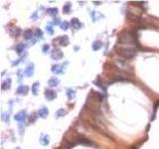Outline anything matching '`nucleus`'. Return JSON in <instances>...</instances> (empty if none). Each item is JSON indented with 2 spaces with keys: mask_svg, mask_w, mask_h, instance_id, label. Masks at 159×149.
<instances>
[{
  "mask_svg": "<svg viewBox=\"0 0 159 149\" xmlns=\"http://www.w3.org/2000/svg\"><path fill=\"white\" fill-rule=\"evenodd\" d=\"M20 32H21V30H20L19 28L14 29V35H12V36H13V37H18L19 34H20Z\"/></svg>",
  "mask_w": 159,
  "mask_h": 149,
  "instance_id": "nucleus-28",
  "label": "nucleus"
},
{
  "mask_svg": "<svg viewBox=\"0 0 159 149\" xmlns=\"http://www.w3.org/2000/svg\"><path fill=\"white\" fill-rule=\"evenodd\" d=\"M46 31H47V33L50 34V35H53V34H54V28H53L52 26H50V25L46 27Z\"/></svg>",
  "mask_w": 159,
  "mask_h": 149,
  "instance_id": "nucleus-25",
  "label": "nucleus"
},
{
  "mask_svg": "<svg viewBox=\"0 0 159 149\" xmlns=\"http://www.w3.org/2000/svg\"><path fill=\"white\" fill-rule=\"evenodd\" d=\"M102 44L101 41H96V42H94V44H92V50L97 51V50H99L102 48Z\"/></svg>",
  "mask_w": 159,
  "mask_h": 149,
  "instance_id": "nucleus-19",
  "label": "nucleus"
},
{
  "mask_svg": "<svg viewBox=\"0 0 159 149\" xmlns=\"http://www.w3.org/2000/svg\"><path fill=\"white\" fill-rule=\"evenodd\" d=\"M49 49H50V46H49L48 44H45V45L43 46V48H42V51H43V52L46 54V53H48Z\"/></svg>",
  "mask_w": 159,
  "mask_h": 149,
  "instance_id": "nucleus-26",
  "label": "nucleus"
},
{
  "mask_svg": "<svg viewBox=\"0 0 159 149\" xmlns=\"http://www.w3.org/2000/svg\"><path fill=\"white\" fill-rule=\"evenodd\" d=\"M10 86H11V79L5 80L2 84V90H8L10 89Z\"/></svg>",
  "mask_w": 159,
  "mask_h": 149,
  "instance_id": "nucleus-17",
  "label": "nucleus"
},
{
  "mask_svg": "<svg viewBox=\"0 0 159 149\" xmlns=\"http://www.w3.org/2000/svg\"><path fill=\"white\" fill-rule=\"evenodd\" d=\"M29 92V87L27 86H24V85H21V86H18V89L16 91V92L18 94H27V92Z\"/></svg>",
  "mask_w": 159,
  "mask_h": 149,
  "instance_id": "nucleus-10",
  "label": "nucleus"
},
{
  "mask_svg": "<svg viewBox=\"0 0 159 149\" xmlns=\"http://www.w3.org/2000/svg\"><path fill=\"white\" fill-rule=\"evenodd\" d=\"M54 43H57L61 46H68L69 44V38L67 36H61L54 40Z\"/></svg>",
  "mask_w": 159,
  "mask_h": 149,
  "instance_id": "nucleus-3",
  "label": "nucleus"
},
{
  "mask_svg": "<svg viewBox=\"0 0 159 149\" xmlns=\"http://www.w3.org/2000/svg\"><path fill=\"white\" fill-rule=\"evenodd\" d=\"M137 53V49L135 47H120L117 49V54L121 56L125 60H130L132 59Z\"/></svg>",
  "mask_w": 159,
  "mask_h": 149,
  "instance_id": "nucleus-1",
  "label": "nucleus"
},
{
  "mask_svg": "<svg viewBox=\"0 0 159 149\" xmlns=\"http://www.w3.org/2000/svg\"><path fill=\"white\" fill-rule=\"evenodd\" d=\"M53 24H54V25H58V24L61 25V23H60V21H59L58 18H57V19H54V22H53Z\"/></svg>",
  "mask_w": 159,
  "mask_h": 149,
  "instance_id": "nucleus-31",
  "label": "nucleus"
},
{
  "mask_svg": "<svg viewBox=\"0 0 159 149\" xmlns=\"http://www.w3.org/2000/svg\"><path fill=\"white\" fill-rule=\"evenodd\" d=\"M40 142H41L44 146L48 145L49 142H50V137L48 136V135H44V136H42L41 138H40Z\"/></svg>",
  "mask_w": 159,
  "mask_h": 149,
  "instance_id": "nucleus-16",
  "label": "nucleus"
},
{
  "mask_svg": "<svg viewBox=\"0 0 159 149\" xmlns=\"http://www.w3.org/2000/svg\"><path fill=\"white\" fill-rule=\"evenodd\" d=\"M35 36H36V38H38V39H42V38H43V31H42L41 29L37 28V29L35 30Z\"/></svg>",
  "mask_w": 159,
  "mask_h": 149,
  "instance_id": "nucleus-23",
  "label": "nucleus"
},
{
  "mask_svg": "<svg viewBox=\"0 0 159 149\" xmlns=\"http://www.w3.org/2000/svg\"><path fill=\"white\" fill-rule=\"evenodd\" d=\"M58 8H49L48 10H47V13L49 15H51V16H55V15H57L58 14Z\"/></svg>",
  "mask_w": 159,
  "mask_h": 149,
  "instance_id": "nucleus-21",
  "label": "nucleus"
},
{
  "mask_svg": "<svg viewBox=\"0 0 159 149\" xmlns=\"http://www.w3.org/2000/svg\"><path fill=\"white\" fill-rule=\"evenodd\" d=\"M71 25H72L73 28H75L76 30L81 29L82 27H83V24L81 23V21H80L78 18H72V20H71Z\"/></svg>",
  "mask_w": 159,
  "mask_h": 149,
  "instance_id": "nucleus-5",
  "label": "nucleus"
},
{
  "mask_svg": "<svg viewBox=\"0 0 159 149\" xmlns=\"http://www.w3.org/2000/svg\"><path fill=\"white\" fill-rule=\"evenodd\" d=\"M59 84H60V80H59V79L57 77H53V78H51L48 80V85L51 87H56V86H59Z\"/></svg>",
  "mask_w": 159,
  "mask_h": 149,
  "instance_id": "nucleus-11",
  "label": "nucleus"
},
{
  "mask_svg": "<svg viewBox=\"0 0 159 149\" xmlns=\"http://www.w3.org/2000/svg\"><path fill=\"white\" fill-rule=\"evenodd\" d=\"M45 97H46V98H47V100H53V99H55L57 94L53 90H46Z\"/></svg>",
  "mask_w": 159,
  "mask_h": 149,
  "instance_id": "nucleus-7",
  "label": "nucleus"
},
{
  "mask_svg": "<svg viewBox=\"0 0 159 149\" xmlns=\"http://www.w3.org/2000/svg\"><path fill=\"white\" fill-rule=\"evenodd\" d=\"M38 86H39V83H34L32 86V92L34 96H37L38 94Z\"/></svg>",
  "mask_w": 159,
  "mask_h": 149,
  "instance_id": "nucleus-22",
  "label": "nucleus"
},
{
  "mask_svg": "<svg viewBox=\"0 0 159 149\" xmlns=\"http://www.w3.org/2000/svg\"><path fill=\"white\" fill-rule=\"evenodd\" d=\"M62 66H60V65H54L52 67V72L54 73V74H61L64 72L63 70V68H61Z\"/></svg>",
  "mask_w": 159,
  "mask_h": 149,
  "instance_id": "nucleus-12",
  "label": "nucleus"
},
{
  "mask_svg": "<svg viewBox=\"0 0 159 149\" xmlns=\"http://www.w3.org/2000/svg\"><path fill=\"white\" fill-rule=\"evenodd\" d=\"M69 26H70V23L68 21H64L61 23V25H60V27H61V29L62 30H68L69 29Z\"/></svg>",
  "mask_w": 159,
  "mask_h": 149,
  "instance_id": "nucleus-24",
  "label": "nucleus"
},
{
  "mask_svg": "<svg viewBox=\"0 0 159 149\" xmlns=\"http://www.w3.org/2000/svg\"><path fill=\"white\" fill-rule=\"evenodd\" d=\"M63 57H64V55H63L62 51L60 50V49H58V48H55L54 50L52 51V53H51V58L53 60H55V61L61 60Z\"/></svg>",
  "mask_w": 159,
  "mask_h": 149,
  "instance_id": "nucleus-2",
  "label": "nucleus"
},
{
  "mask_svg": "<svg viewBox=\"0 0 159 149\" xmlns=\"http://www.w3.org/2000/svg\"><path fill=\"white\" fill-rule=\"evenodd\" d=\"M25 48H26V45L25 44H18L16 47H15V51L17 52V54H21L22 52H24V50H25Z\"/></svg>",
  "mask_w": 159,
  "mask_h": 149,
  "instance_id": "nucleus-15",
  "label": "nucleus"
},
{
  "mask_svg": "<svg viewBox=\"0 0 159 149\" xmlns=\"http://www.w3.org/2000/svg\"><path fill=\"white\" fill-rule=\"evenodd\" d=\"M2 119H3L4 121H8V120H9V113H3Z\"/></svg>",
  "mask_w": 159,
  "mask_h": 149,
  "instance_id": "nucleus-29",
  "label": "nucleus"
},
{
  "mask_svg": "<svg viewBox=\"0 0 159 149\" xmlns=\"http://www.w3.org/2000/svg\"><path fill=\"white\" fill-rule=\"evenodd\" d=\"M76 144H77V142H73V143H70V144H69V145L67 146V147H68L67 149H72V148L74 147V146H75Z\"/></svg>",
  "mask_w": 159,
  "mask_h": 149,
  "instance_id": "nucleus-30",
  "label": "nucleus"
},
{
  "mask_svg": "<svg viewBox=\"0 0 159 149\" xmlns=\"http://www.w3.org/2000/svg\"><path fill=\"white\" fill-rule=\"evenodd\" d=\"M71 8H72L71 3H66L64 5V7H63V13H65V14H69V13L71 12Z\"/></svg>",
  "mask_w": 159,
  "mask_h": 149,
  "instance_id": "nucleus-18",
  "label": "nucleus"
},
{
  "mask_svg": "<svg viewBox=\"0 0 159 149\" xmlns=\"http://www.w3.org/2000/svg\"><path fill=\"white\" fill-rule=\"evenodd\" d=\"M14 119L18 122H24L26 119V112L25 111H20L17 114L14 115Z\"/></svg>",
  "mask_w": 159,
  "mask_h": 149,
  "instance_id": "nucleus-6",
  "label": "nucleus"
},
{
  "mask_svg": "<svg viewBox=\"0 0 159 149\" xmlns=\"http://www.w3.org/2000/svg\"><path fill=\"white\" fill-rule=\"evenodd\" d=\"M158 106H159V100L157 101V103H155V105H154V111H153V117H152V119H154V117H155V114H156V110H157Z\"/></svg>",
  "mask_w": 159,
  "mask_h": 149,
  "instance_id": "nucleus-27",
  "label": "nucleus"
},
{
  "mask_svg": "<svg viewBox=\"0 0 159 149\" xmlns=\"http://www.w3.org/2000/svg\"><path fill=\"white\" fill-rule=\"evenodd\" d=\"M78 142L81 144H84V145H89V146H94V142H91L90 139L85 138L84 136H82V135H80V136L78 137Z\"/></svg>",
  "mask_w": 159,
  "mask_h": 149,
  "instance_id": "nucleus-4",
  "label": "nucleus"
},
{
  "mask_svg": "<svg viewBox=\"0 0 159 149\" xmlns=\"http://www.w3.org/2000/svg\"><path fill=\"white\" fill-rule=\"evenodd\" d=\"M24 74H26V77H31L34 74V64H30L27 66V68L25 69Z\"/></svg>",
  "mask_w": 159,
  "mask_h": 149,
  "instance_id": "nucleus-9",
  "label": "nucleus"
},
{
  "mask_svg": "<svg viewBox=\"0 0 159 149\" xmlns=\"http://www.w3.org/2000/svg\"><path fill=\"white\" fill-rule=\"evenodd\" d=\"M15 149H21V148H20V147H16Z\"/></svg>",
  "mask_w": 159,
  "mask_h": 149,
  "instance_id": "nucleus-32",
  "label": "nucleus"
},
{
  "mask_svg": "<svg viewBox=\"0 0 159 149\" xmlns=\"http://www.w3.org/2000/svg\"><path fill=\"white\" fill-rule=\"evenodd\" d=\"M38 114H39V116H40V117H42V118L47 117V116H48V114H49L48 108L46 107V106L40 107V108H39V110H38Z\"/></svg>",
  "mask_w": 159,
  "mask_h": 149,
  "instance_id": "nucleus-8",
  "label": "nucleus"
},
{
  "mask_svg": "<svg viewBox=\"0 0 159 149\" xmlns=\"http://www.w3.org/2000/svg\"><path fill=\"white\" fill-rule=\"evenodd\" d=\"M34 35H35V33H33L32 30H26V31L24 32V38H25L26 40H31Z\"/></svg>",
  "mask_w": 159,
  "mask_h": 149,
  "instance_id": "nucleus-14",
  "label": "nucleus"
},
{
  "mask_svg": "<svg viewBox=\"0 0 159 149\" xmlns=\"http://www.w3.org/2000/svg\"><path fill=\"white\" fill-rule=\"evenodd\" d=\"M66 92H67V96H68L69 100H72V99H74V98H75V97H76V91H75V90L68 89Z\"/></svg>",
  "mask_w": 159,
  "mask_h": 149,
  "instance_id": "nucleus-13",
  "label": "nucleus"
},
{
  "mask_svg": "<svg viewBox=\"0 0 159 149\" xmlns=\"http://www.w3.org/2000/svg\"><path fill=\"white\" fill-rule=\"evenodd\" d=\"M66 114H67V111H66L64 108H60V109H58V111L56 112V116L57 117H63Z\"/></svg>",
  "mask_w": 159,
  "mask_h": 149,
  "instance_id": "nucleus-20",
  "label": "nucleus"
}]
</instances>
